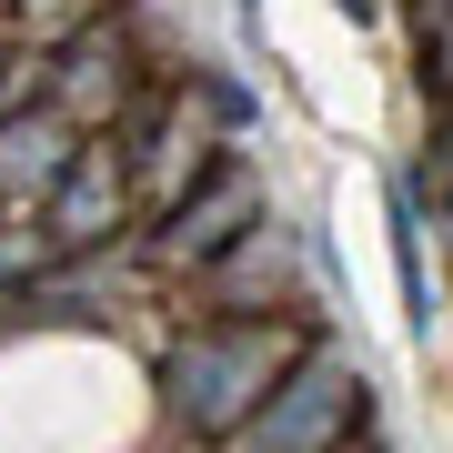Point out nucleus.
<instances>
[{
	"label": "nucleus",
	"mask_w": 453,
	"mask_h": 453,
	"mask_svg": "<svg viewBox=\"0 0 453 453\" xmlns=\"http://www.w3.org/2000/svg\"><path fill=\"white\" fill-rule=\"evenodd\" d=\"M71 11H81V0H31V20H71Z\"/></svg>",
	"instance_id": "7"
},
{
	"label": "nucleus",
	"mask_w": 453,
	"mask_h": 453,
	"mask_svg": "<svg viewBox=\"0 0 453 453\" xmlns=\"http://www.w3.org/2000/svg\"><path fill=\"white\" fill-rule=\"evenodd\" d=\"M342 11H353V20H372V0H342Z\"/></svg>",
	"instance_id": "8"
},
{
	"label": "nucleus",
	"mask_w": 453,
	"mask_h": 453,
	"mask_svg": "<svg viewBox=\"0 0 453 453\" xmlns=\"http://www.w3.org/2000/svg\"><path fill=\"white\" fill-rule=\"evenodd\" d=\"M121 222V162H111V142H81L61 162V181H50V242H101V232Z\"/></svg>",
	"instance_id": "3"
},
{
	"label": "nucleus",
	"mask_w": 453,
	"mask_h": 453,
	"mask_svg": "<svg viewBox=\"0 0 453 453\" xmlns=\"http://www.w3.org/2000/svg\"><path fill=\"white\" fill-rule=\"evenodd\" d=\"M282 363H292V333H273V323H211V333H192L162 363V393H172V413L192 423V434H232V423L282 383Z\"/></svg>",
	"instance_id": "1"
},
{
	"label": "nucleus",
	"mask_w": 453,
	"mask_h": 453,
	"mask_svg": "<svg viewBox=\"0 0 453 453\" xmlns=\"http://www.w3.org/2000/svg\"><path fill=\"white\" fill-rule=\"evenodd\" d=\"M41 181H61V121H0V192H41Z\"/></svg>",
	"instance_id": "5"
},
{
	"label": "nucleus",
	"mask_w": 453,
	"mask_h": 453,
	"mask_svg": "<svg viewBox=\"0 0 453 453\" xmlns=\"http://www.w3.org/2000/svg\"><path fill=\"white\" fill-rule=\"evenodd\" d=\"M393 273H403V312L434 323V292H423V232H413V202L393 192Z\"/></svg>",
	"instance_id": "6"
},
{
	"label": "nucleus",
	"mask_w": 453,
	"mask_h": 453,
	"mask_svg": "<svg viewBox=\"0 0 453 453\" xmlns=\"http://www.w3.org/2000/svg\"><path fill=\"white\" fill-rule=\"evenodd\" d=\"M363 372L342 363V353H303L273 383V413H262V434H252V453H323L333 434H353L363 423Z\"/></svg>",
	"instance_id": "2"
},
{
	"label": "nucleus",
	"mask_w": 453,
	"mask_h": 453,
	"mask_svg": "<svg viewBox=\"0 0 453 453\" xmlns=\"http://www.w3.org/2000/svg\"><path fill=\"white\" fill-rule=\"evenodd\" d=\"M242 222H252V181H242V172H211L202 192H192V202L172 211L162 252H172V262H211V252L232 242V232H242Z\"/></svg>",
	"instance_id": "4"
}]
</instances>
